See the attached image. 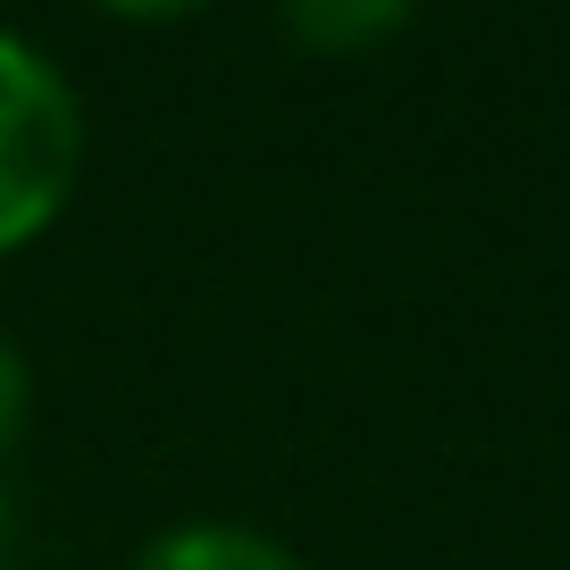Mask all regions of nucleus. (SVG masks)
<instances>
[{
    "label": "nucleus",
    "mask_w": 570,
    "mask_h": 570,
    "mask_svg": "<svg viewBox=\"0 0 570 570\" xmlns=\"http://www.w3.org/2000/svg\"><path fill=\"white\" fill-rule=\"evenodd\" d=\"M26 403H35V370H26V353L9 336H0V445L26 428Z\"/></svg>",
    "instance_id": "4"
},
{
    "label": "nucleus",
    "mask_w": 570,
    "mask_h": 570,
    "mask_svg": "<svg viewBox=\"0 0 570 570\" xmlns=\"http://www.w3.org/2000/svg\"><path fill=\"white\" fill-rule=\"evenodd\" d=\"M285 26L303 42H370V35H394L403 9H320V0H311V9H285Z\"/></svg>",
    "instance_id": "3"
},
{
    "label": "nucleus",
    "mask_w": 570,
    "mask_h": 570,
    "mask_svg": "<svg viewBox=\"0 0 570 570\" xmlns=\"http://www.w3.org/2000/svg\"><path fill=\"white\" fill-rule=\"evenodd\" d=\"M85 168V109L42 42L0 35V252L35 244Z\"/></svg>",
    "instance_id": "1"
},
{
    "label": "nucleus",
    "mask_w": 570,
    "mask_h": 570,
    "mask_svg": "<svg viewBox=\"0 0 570 570\" xmlns=\"http://www.w3.org/2000/svg\"><path fill=\"white\" fill-rule=\"evenodd\" d=\"M0 570H9V487H0Z\"/></svg>",
    "instance_id": "5"
},
{
    "label": "nucleus",
    "mask_w": 570,
    "mask_h": 570,
    "mask_svg": "<svg viewBox=\"0 0 570 570\" xmlns=\"http://www.w3.org/2000/svg\"><path fill=\"white\" fill-rule=\"evenodd\" d=\"M126 570H303V553H285L268 529H244V520H177Z\"/></svg>",
    "instance_id": "2"
}]
</instances>
